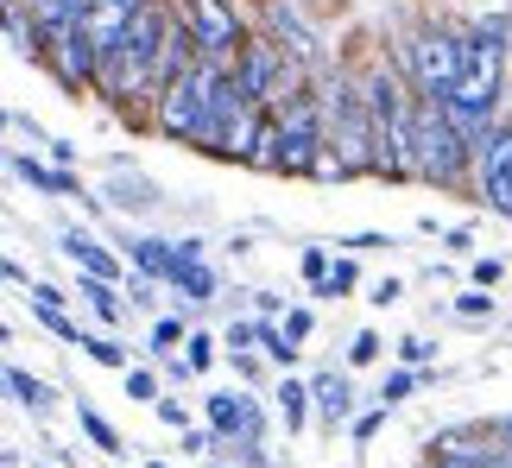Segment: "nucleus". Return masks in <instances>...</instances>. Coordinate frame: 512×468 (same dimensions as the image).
Listing matches in <instances>:
<instances>
[{
	"label": "nucleus",
	"instance_id": "obj_1",
	"mask_svg": "<svg viewBox=\"0 0 512 468\" xmlns=\"http://www.w3.org/2000/svg\"><path fill=\"white\" fill-rule=\"evenodd\" d=\"M468 159L475 146L449 127L443 102L418 95V114H411V178H430V184H462L468 178Z\"/></svg>",
	"mask_w": 512,
	"mask_h": 468
},
{
	"label": "nucleus",
	"instance_id": "obj_2",
	"mask_svg": "<svg viewBox=\"0 0 512 468\" xmlns=\"http://www.w3.org/2000/svg\"><path fill=\"white\" fill-rule=\"evenodd\" d=\"M228 76V64L222 57H203L184 83H171L159 102H152V121H159V133L165 140H196L203 146V127H209V95H215V83Z\"/></svg>",
	"mask_w": 512,
	"mask_h": 468
},
{
	"label": "nucleus",
	"instance_id": "obj_3",
	"mask_svg": "<svg viewBox=\"0 0 512 468\" xmlns=\"http://www.w3.org/2000/svg\"><path fill=\"white\" fill-rule=\"evenodd\" d=\"M405 70H411V89L443 102L449 89L468 76V38L456 32H411L405 38Z\"/></svg>",
	"mask_w": 512,
	"mask_h": 468
},
{
	"label": "nucleus",
	"instance_id": "obj_4",
	"mask_svg": "<svg viewBox=\"0 0 512 468\" xmlns=\"http://www.w3.org/2000/svg\"><path fill=\"white\" fill-rule=\"evenodd\" d=\"M234 83L260 108H279V102L298 95V76L285 70V45H272V38H247V51L234 57Z\"/></svg>",
	"mask_w": 512,
	"mask_h": 468
},
{
	"label": "nucleus",
	"instance_id": "obj_5",
	"mask_svg": "<svg viewBox=\"0 0 512 468\" xmlns=\"http://www.w3.org/2000/svg\"><path fill=\"white\" fill-rule=\"evenodd\" d=\"M184 26H190L196 45H203V57H222V64H234V57L247 51L241 19H234L228 0H190V7H184Z\"/></svg>",
	"mask_w": 512,
	"mask_h": 468
},
{
	"label": "nucleus",
	"instance_id": "obj_6",
	"mask_svg": "<svg viewBox=\"0 0 512 468\" xmlns=\"http://www.w3.org/2000/svg\"><path fill=\"white\" fill-rule=\"evenodd\" d=\"M146 7H152V0H95V13H89V45L108 57V51L121 45L127 26H133V19H140Z\"/></svg>",
	"mask_w": 512,
	"mask_h": 468
},
{
	"label": "nucleus",
	"instance_id": "obj_7",
	"mask_svg": "<svg viewBox=\"0 0 512 468\" xmlns=\"http://www.w3.org/2000/svg\"><path fill=\"white\" fill-rule=\"evenodd\" d=\"M209 424H215L222 437L260 443V412H253V399H241V393H215V399H209Z\"/></svg>",
	"mask_w": 512,
	"mask_h": 468
},
{
	"label": "nucleus",
	"instance_id": "obj_8",
	"mask_svg": "<svg viewBox=\"0 0 512 468\" xmlns=\"http://www.w3.org/2000/svg\"><path fill=\"white\" fill-rule=\"evenodd\" d=\"M64 253H70V260H76V266L89 272V279H108V285L121 279V266L108 260V247L95 241V234H83V228H70V234H64Z\"/></svg>",
	"mask_w": 512,
	"mask_h": 468
},
{
	"label": "nucleus",
	"instance_id": "obj_9",
	"mask_svg": "<svg viewBox=\"0 0 512 468\" xmlns=\"http://www.w3.org/2000/svg\"><path fill=\"white\" fill-rule=\"evenodd\" d=\"M13 171L26 178L32 190H45V197H83V184L70 178V171H51V165H38L32 152H13Z\"/></svg>",
	"mask_w": 512,
	"mask_h": 468
},
{
	"label": "nucleus",
	"instance_id": "obj_10",
	"mask_svg": "<svg viewBox=\"0 0 512 468\" xmlns=\"http://www.w3.org/2000/svg\"><path fill=\"white\" fill-rule=\"evenodd\" d=\"M89 13H95V0H32V19L45 32H57V26H83L89 32Z\"/></svg>",
	"mask_w": 512,
	"mask_h": 468
},
{
	"label": "nucleus",
	"instance_id": "obj_11",
	"mask_svg": "<svg viewBox=\"0 0 512 468\" xmlns=\"http://www.w3.org/2000/svg\"><path fill=\"white\" fill-rule=\"evenodd\" d=\"M310 393H317V412H323L329 424H342V418H354V386H348L342 374H323L317 386H310Z\"/></svg>",
	"mask_w": 512,
	"mask_h": 468
},
{
	"label": "nucleus",
	"instance_id": "obj_12",
	"mask_svg": "<svg viewBox=\"0 0 512 468\" xmlns=\"http://www.w3.org/2000/svg\"><path fill=\"white\" fill-rule=\"evenodd\" d=\"M133 260H140L152 279H171V266H177V247L171 241H133Z\"/></svg>",
	"mask_w": 512,
	"mask_h": 468
},
{
	"label": "nucleus",
	"instance_id": "obj_13",
	"mask_svg": "<svg viewBox=\"0 0 512 468\" xmlns=\"http://www.w3.org/2000/svg\"><path fill=\"white\" fill-rule=\"evenodd\" d=\"M83 298L95 304V317H102V323H121V298H114L108 279H89V272H83Z\"/></svg>",
	"mask_w": 512,
	"mask_h": 468
},
{
	"label": "nucleus",
	"instance_id": "obj_14",
	"mask_svg": "<svg viewBox=\"0 0 512 468\" xmlns=\"http://www.w3.org/2000/svg\"><path fill=\"white\" fill-rule=\"evenodd\" d=\"M310 399H317V393H310L304 380H285V386H279V405H285V424H291V431H298V424H304Z\"/></svg>",
	"mask_w": 512,
	"mask_h": 468
},
{
	"label": "nucleus",
	"instance_id": "obj_15",
	"mask_svg": "<svg viewBox=\"0 0 512 468\" xmlns=\"http://www.w3.org/2000/svg\"><path fill=\"white\" fill-rule=\"evenodd\" d=\"M7 393H13L19 405H26V412H38V405H45V386H38V380L26 374V367H7Z\"/></svg>",
	"mask_w": 512,
	"mask_h": 468
},
{
	"label": "nucleus",
	"instance_id": "obj_16",
	"mask_svg": "<svg viewBox=\"0 0 512 468\" xmlns=\"http://www.w3.org/2000/svg\"><path fill=\"white\" fill-rule=\"evenodd\" d=\"M354 285H361V266H354V260H336V272L317 285V298H348Z\"/></svg>",
	"mask_w": 512,
	"mask_h": 468
},
{
	"label": "nucleus",
	"instance_id": "obj_17",
	"mask_svg": "<svg viewBox=\"0 0 512 468\" xmlns=\"http://www.w3.org/2000/svg\"><path fill=\"white\" fill-rule=\"evenodd\" d=\"M114 203H127V209H152L159 197H152V184H146V178H114Z\"/></svg>",
	"mask_w": 512,
	"mask_h": 468
},
{
	"label": "nucleus",
	"instance_id": "obj_18",
	"mask_svg": "<svg viewBox=\"0 0 512 468\" xmlns=\"http://www.w3.org/2000/svg\"><path fill=\"white\" fill-rule=\"evenodd\" d=\"M83 431H89V443H95V450H121V437H114V424L102 418V412H89V405H83Z\"/></svg>",
	"mask_w": 512,
	"mask_h": 468
},
{
	"label": "nucleus",
	"instance_id": "obj_19",
	"mask_svg": "<svg viewBox=\"0 0 512 468\" xmlns=\"http://www.w3.org/2000/svg\"><path fill=\"white\" fill-rule=\"evenodd\" d=\"M127 399L159 405V374H152V367H127Z\"/></svg>",
	"mask_w": 512,
	"mask_h": 468
},
{
	"label": "nucleus",
	"instance_id": "obj_20",
	"mask_svg": "<svg viewBox=\"0 0 512 468\" xmlns=\"http://www.w3.org/2000/svg\"><path fill=\"white\" fill-rule=\"evenodd\" d=\"M83 348H89V361H102V367H127V348L108 342V336H83Z\"/></svg>",
	"mask_w": 512,
	"mask_h": 468
},
{
	"label": "nucleus",
	"instance_id": "obj_21",
	"mask_svg": "<svg viewBox=\"0 0 512 468\" xmlns=\"http://www.w3.org/2000/svg\"><path fill=\"white\" fill-rule=\"evenodd\" d=\"M380 348H386V342L373 336V329H361V336L348 342V361H354V367H367V361H380Z\"/></svg>",
	"mask_w": 512,
	"mask_h": 468
},
{
	"label": "nucleus",
	"instance_id": "obj_22",
	"mask_svg": "<svg viewBox=\"0 0 512 468\" xmlns=\"http://www.w3.org/2000/svg\"><path fill=\"white\" fill-rule=\"evenodd\" d=\"M184 348H190V355H184V374H203V367L215 361V342H209V336H190Z\"/></svg>",
	"mask_w": 512,
	"mask_h": 468
},
{
	"label": "nucleus",
	"instance_id": "obj_23",
	"mask_svg": "<svg viewBox=\"0 0 512 468\" xmlns=\"http://www.w3.org/2000/svg\"><path fill=\"white\" fill-rule=\"evenodd\" d=\"M329 272H336V266H329V247H304V279H310V285H323Z\"/></svg>",
	"mask_w": 512,
	"mask_h": 468
},
{
	"label": "nucleus",
	"instance_id": "obj_24",
	"mask_svg": "<svg viewBox=\"0 0 512 468\" xmlns=\"http://www.w3.org/2000/svg\"><path fill=\"white\" fill-rule=\"evenodd\" d=\"M456 310H462V317H494V298L475 285V291H462V298H456Z\"/></svg>",
	"mask_w": 512,
	"mask_h": 468
},
{
	"label": "nucleus",
	"instance_id": "obj_25",
	"mask_svg": "<svg viewBox=\"0 0 512 468\" xmlns=\"http://www.w3.org/2000/svg\"><path fill=\"white\" fill-rule=\"evenodd\" d=\"M411 386H418V374H392V380L380 386V405H399V399H411Z\"/></svg>",
	"mask_w": 512,
	"mask_h": 468
},
{
	"label": "nucleus",
	"instance_id": "obj_26",
	"mask_svg": "<svg viewBox=\"0 0 512 468\" xmlns=\"http://www.w3.org/2000/svg\"><path fill=\"white\" fill-rule=\"evenodd\" d=\"M253 342H260V323H228V348H234V355L253 348Z\"/></svg>",
	"mask_w": 512,
	"mask_h": 468
},
{
	"label": "nucleus",
	"instance_id": "obj_27",
	"mask_svg": "<svg viewBox=\"0 0 512 468\" xmlns=\"http://www.w3.org/2000/svg\"><path fill=\"white\" fill-rule=\"evenodd\" d=\"M399 355H405L411 367H424L430 355H437V342H424V336H411V342H399Z\"/></svg>",
	"mask_w": 512,
	"mask_h": 468
},
{
	"label": "nucleus",
	"instance_id": "obj_28",
	"mask_svg": "<svg viewBox=\"0 0 512 468\" xmlns=\"http://www.w3.org/2000/svg\"><path fill=\"white\" fill-rule=\"evenodd\" d=\"M152 412H159V418L171 424V431H190V418H184V405H177V399H159Z\"/></svg>",
	"mask_w": 512,
	"mask_h": 468
},
{
	"label": "nucleus",
	"instance_id": "obj_29",
	"mask_svg": "<svg viewBox=\"0 0 512 468\" xmlns=\"http://www.w3.org/2000/svg\"><path fill=\"white\" fill-rule=\"evenodd\" d=\"M171 342H190L184 323H159V329H152V348H171Z\"/></svg>",
	"mask_w": 512,
	"mask_h": 468
},
{
	"label": "nucleus",
	"instance_id": "obj_30",
	"mask_svg": "<svg viewBox=\"0 0 512 468\" xmlns=\"http://www.w3.org/2000/svg\"><path fill=\"white\" fill-rule=\"evenodd\" d=\"M285 336H291V342L310 336V310H291V317H285Z\"/></svg>",
	"mask_w": 512,
	"mask_h": 468
},
{
	"label": "nucleus",
	"instance_id": "obj_31",
	"mask_svg": "<svg viewBox=\"0 0 512 468\" xmlns=\"http://www.w3.org/2000/svg\"><path fill=\"white\" fill-rule=\"evenodd\" d=\"M380 418H386V405H380V412H361V418H354V437H373V431H380Z\"/></svg>",
	"mask_w": 512,
	"mask_h": 468
},
{
	"label": "nucleus",
	"instance_id": "obj_32",
	"mask_svg": "<svg viewBox=\"0 0 512 468\" xmlns=\"http://www.w3.org/2000/svg\"><path fill=\"white\" fill-rule=\"evenodd\" d=\"M373 304H399V279H380V285H373Z\"/></svg>",
	"mask_w": 512,
	"mask_h": 468
},
{
	"label": "nucleus",
	"instance_id": "obj_33",
	"mask_svg": "<svg viewBox=\"0 0 512 468\" xmlns=\"http://www.w3.org/2000/svg\"><path fill=\"white\" fill-rule=\"evenodd\" d=\"M494 279H500V260H481V266H475V285L487 291V285H494Z\"/></svg>",
	"mask_w": 512,
	"mask_h": 468
},
{
	"label": "nucleus",
	"instance_id": "obj_34",
	"mask_svg": "<svg viewBox=\"0 0 512 468\" xmlns=\"http://www.w3.org/2000/svg\"><path fill=\"white\" fill-rule=\"evenodd\" d=\"M500 450H506V456H512V418H506V424H500Z\"/></svg>",
	"mask_w": 512,
	"mask_h": 468
},
{
	"label": "nucleus",
	"instance_id": "obj_35",
	"mask_svg": "<svg viewBox=\"0 0 512 468\" xmlns=\"http://www.w3.org/2000/svg\"><path fill=\"white\" fill-rule=\"evenodd\" d=\"M500 468H512V456H506V450H500Z\"/></svg>",
	"mask_w": 512,
	"mask_h": 468
},
{
	"label": "nucleus",
	"instance_id": "obj_36",
	"mask_svg": "<svg viewBox=\"0 0 512 468\" xmlns=\"http://www.w3.org/2000/svg\"><path fill=\"white\" fill-rule=\"evenodd\" d=\"M430 468H456V462H430Z\"/></svg>",
	"mask_w": 512,
	"mask_h": 468
},
{
	"label": "nucleus",
	"instance_id": "obj_37",
	"mask_svg": "<svg viewBox=\"0 0 512 468\" xmlns=\"http://www.w3.org/2000/svg\"><path fill=\"white\" fill-rule=\"evenodd\" d=\"M146 468H165V462H146Z\"/></svg>",
	"mask_w": 512,
	"mask_h": 468
}]
</instances>
